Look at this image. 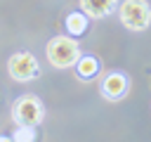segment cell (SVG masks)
<instances>
[{"mask_svg":"<svg viewBox=\"0 0 151 142\" xmlns=\"http://www.w3.org/2000/svg\"><path fill=\"white\" fill-rule=\"evenodd\" d=\"M47 52V59L52 62V66L57 69H66V66H73L78 59H80V50H78V43L73 38H66V36H57L47 43L45 47Z\"/></svg>","mask_w":151,"mask_h":142,"instance_id":"cell-1","label":"cell"},{"mask_svg":"<svg viewBox=\"0 0 151 142\" xmlns=\"http://www.w3.org/2000/svg\"><path fill=\"white\" fill-rule=\"evenodd\" d=\"M118 14L120 21L132 31H144L151 24V7L146 0H123Z\"/></svg>","mask_w":151,"mask_h":142,"instance_id":"cell-2","label":"cell"},{"mask_svg":"<svg viewBox=\"0 0 151 142\" xmlns=\"http://www.w3.org/2000/svg\"><path fill=\"white\" fill-rule=\"evenodd\" d=\"M42 102L35 97V95H24L14 102L12 106V118L19 123V125H35L42 121Z\"/></svg>","mask_w":151,"mask_h":142,"instance_id":"cell-3","label":"cell"},{"mask_svg":"<svg viewBox=\"0 0 151 142\" xmlns=\"http://www.w3.org/2000/svg\"><path fill=\"white\" fill-rule=\"evenodd\" d=\"M7 71L14 80H33L35 76H40V66H38V62L31 52L12 54L9 62H7Z\"/></svg>","mask_w":151,"mask_h":142,"instance_id":"cell-4","label":"cell"},{"mask_svg":"<svg viewBox=\"0 0 151 142\" xmlns=\"http://www.w3.org/2000/svg\"><path fill=\"white\" fill-rule=\"evenodd\" d=\"M125 92H127V78L123 73L113 71V73H106L104 76V80H101V95L106 99H118Z\"/></svg>","mask_w":151,"mask_h":142,"instance_id":"cell-5","label":"cell"},{"mask_svg":"<svg viewBox=\"0 0 151 142\" xmlns=\"http://www.w3.org/2000/svg\"><path fill=\"white\" fill-rule=\"evenodd\" d=\"M80 5L85 9V14H90L94 19H101V17H106V14L113 12L116 0H80Z\"/></svg>","mask_w":151,"mask_h":142,"instance_id":"cell-6","label":"cell"},{"mask_svg":"<svg viewBox=\"0 0 151 142\" xmlns=\"http://www.w3.org/2000/svg\"><path fill=\"white\" fill-rule=\"evenodd\" d=\"M76 64H78V73H80L83 78L97 73V69H99V62H97L94 57H83V59H78Z\"/></svg>","mask_w":151,"mask_h":142,"instance_id":"cell-7","label":"cell"},{"mask_svg":"<svg viewBox=\"0 0 151 142\" xmlns=\"http://www.w3.org/2000/svg\"><path fill=\"white\" fill-rule=\"evenodd\" d=\"M66 26H68V31L71 33H83L85 28H87V21H85V17L83 14H78V12H73V14H68L66 17Z\"/></svg>","mask_w":151,"mask_h":142,"instance_id":"cell-8","label":"cell"},{"mask_svg":"<svg viewBox=\"0 0 151 142\" xmlns=\"http://www.w3.org/2000/svg\"><path fill=\"white\" fill-rule=\"evenodd\" d=\"M12 137H14V142H33L35 140V130H33V125H19Z\"/></svg>","mask_w":151,"mask_h":142,"instance_id":"cell-9","label":"cell"},{"mask_svg":"<svg viewBox=\"0 0 151 142\" xmlns=\"http://www.w3.org/2000/svg\"><path fill=\"white\" fill-rule=\"evenodd\" d=\"M0 142H14V137H0Z\"/></svg>","mask_w":151,"mask_h":142,"instance_id":"cell-10","label":"cell"}]
</instances>
